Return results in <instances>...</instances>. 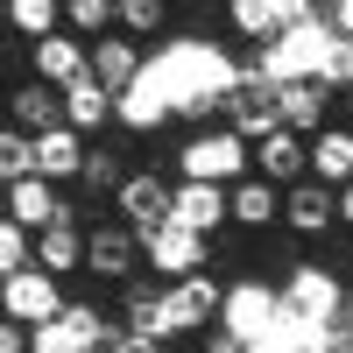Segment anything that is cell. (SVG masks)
I'll list each match as a JSON object with an SVG mask.
<instances>
[{
  "label": "cell",
  "mask_w": 353,
  "mask_h": 353,
  "mask_svg": "<svg viewBox=\"0 0 353 353\" xmlns=\"http://www.w3.org/2000/svg\"><path fill=\"white\" fill-rule=\"evenodd\" d=\"M276 304H283V318H290V325L325 332V325H339L346 290H339V276H332V269H318V261H297V269H290V283L276 290Z\"/></svg>",
  "instance_id": "cell-1"
},
{
  "label": "cell",
  "mask_w": 353,
  "mask_h": 353,
  "mask_svg": "<svg viewBox=\"0 0 353 353\" xmlns=\"http://www.w3.org/2000/svg\"><path fill=\"white\" fill-rule=\"evenodd\" d=\"M219 297H226V283L219 276H184V283H163V297H156V346L163 339H184V332H205L219 318Z\"/></svg>",
  "instance_id": "cell-2"
},
{
  "label": "cell",
  "mask_w": 353,
  "mask_h": 353,
  "mask_svg": "<svg viewBox=\"0 0 353 353\" xmlns=\"http://www.w3.org/2000/svg\"><path fill=\"white\" fill-rule=\"evenodd\" d=\"M176 184H219V191H233L248 176V141L241 134H226V128H198L184 149H176Z\"/></svg>",
  "instance_id": "cell-3"
},
{
  "label": "cell",
  "mask_w": 353,
  "mask_h": 353,
  "mask_svg": "<svg viewBox=\"0 0 353 353\" xmlns=\"http://www.w3.org/2000/svg\"><path fill=\"white\" fill-rule=\"evenodd\" d=\"M276 318H283V304H276V290L269 283H226V297H219V332L233 339V346H261V339H276Z\"/></svg>",
  "instance_id": "cell-4"
},
{
  "label": "cell",
  "mask_w": 353,
  "mask_h": 353,
  "mask_svg": "<svg viewBox=\"0 0 353 353\" xmlns=\"http://www.w3.org/2000/svg\"><path fill=\"white\" fill-rule=\"evenodd\" d=\"M134 254H141V269H149V283H184L205 269V241L184 226H149V233H134Z\"/></svg>",
  "instance_id": "cell-5"
},
{
  "label": "cell",
  "mask_w": 353,
  "mask_h": 353,
  "mask_svg": "<svg viewBox=\"0 0 353 353\" xmlns=\"http://www.w3.org/2000/svg\"><path fill=\"white\" fill-rule=\"evenodd\" d=\"M219 113H226V134L261 141V134L276 128V85L254 78V71H233V85L219 92Z\"/></svg>",
  "instance_id": "cell-6"
},
{
  "label": "cell",
  "mask_w": 353,
  "mask_h": 353,
  "mask_svg": "<svg viewBox=\"0 0 353 353\" xmlns=\"http://www.w3.org/2000/svg\"><path fill=\"white\" fill-rule=\"evenodd\" d=\"M57 311H64V283H50L43 269H21V276L0 283V318H8V325L36 332V325H50Z\"/></svg>",
  "instance_id": "cell-7"
},
{
  "label": "cell",
  "mask_w": 353,
  "mask_h": 353,
  "mask_svg": "<svg viewBox=\"0 0 353 353\" xmlns=\"http://www.w3.org/2000/svg\"><path fill=\"white\" fill-rule=\"evenodd\" d=\"M85 276H99V283H134V276H141L134 233H128L121 219H99V226H85Z\"/></svg>",
  "instance_id": "cell-8"
},
{
  "label": "cell",
  "mask_w": 353,
  "mask_h": 353,
  "mask_svg": "<svg viewBox=\"0 0 353 353\" xmlns=\"http://www.w3.org/2000/svg\"><path fill=\"white\" fill-rule=\"evenodd\" d=\"M0 128H14L21 141H36V134H50V128H64V99H57L50 85L21 78L14 92H0Z\"/></svg>",
  "instance_id": "cell-9"
},
{
  "label": "cell",
  "mask_w": 353,
  "mask_h": 353,
  "mask_svg": "<svg viewBox=\"0 0 353 353\" xmlns=\"http://www.w3.org/2000/svg\"><path fill=\"white\" fill-rule=\"evenodd\" d=\"M113 219H121L128 233L163 226V219H170V176H156V170H128V184L113 191Z\"/></svg>",
  "instance_id": "cell-10"
},
{
  "label": "cell",
  "mask_w": 353,
  "mask_h": 353,
  "mask_svg": "<svg viewBox=\"0 0 353 353\" xmlns=\"http://www.w3.org/2000/svg\"><path fill=\"white\" fill-rule=\"evenodd\" d=\"M332 99H339V92H325V85L290 78V85H276V128H283V134H297V141H311L318 128H332V121H325Z\"/></svg>",
  "instance_id": "cell-11"
},
{
  "label": "cell",
  "mask_w": 353,
  "mask_h": 353,
  "mask_svg": "<svg viewBox=\"0 0 353 353\" xmlns=\"http://www.w3.org/2000/svg\"><path fill=\"white\" fill-rule=\"evenodd\" d=\"M141 64H149V57H141V43H128V36H99V43H85V78H92L99 92H113V99H121L128 85L141 78Z\"/></svg>",
  "instance_id": "cell-12"
},
{
  "label": "cell",
  "mask_w": 353,
  "mask_h": 353,
  "mask_svg": "<svg viewBox=\"0 0 353 353\" xmlns=\"http://www.w3.org/2000/svg\"><path fill=\"white\" fill-rule=\"evenodd\" d=\"M248 176H261V184H276V191L304 184V141L283 134V128H269L261 141H248Z\"/></svg>",
  "instance_id": "cell-13"
},
{
  "label": "cell",
  "mask_w": 353,
  "mask_h": 353,
  "mask_svg": "<svg viewBox=\"0 0 353 353\" xmlns=\"http://www.w3.org/2000/svg\"><path fill=\"white\" fill-rule=\"evenodd\" d=\"M170 226L198 233V241L226 233V191L219 184H170Z\"/></svg>",
  "instance_id": "cell-14"
},
{
  "label": "cell",
  "mask_w": 353,
  "mask_h": 353,
  "mask_svg": "<svg viewBox=\"0 0 353 353\" xmlns=\"http://www.w3.org/2000/svg\"><path fill=\"white\" fill-rule=\"evenodd\" d=\"M311 14V0H233L226 21H233V36H248V43H276L283 28H297Z\"/></svg>",
  "instance_id": "cell-15"
},
{
  "label": "cell",
  "mask_w": 353,
  "mask_h": 353,
  "mask_svg": "<svg viewBox=\"0 0 353 353\" xmlns=\"http://www.w3.org/2000/svg\"><path fill=\"white\" fill-rule=\"evenodd\" d=\"M304 176H311V184H325V191L353 184V128H318V134L304 141Z\"/></svg>",
  "instance_id": "cell-16"
},
{
  "label": "cell",
  "mask_w": 353,
  "mask_h": 353,
  "mask_svg": "<svg viewBox=\"0 0 353 353\" xmlns=\"http://www.w3.org/2000/svg\"><path fill=\"white\" fill-rule=\"evenodd\" d=\"M28 269H43L50 283L85 276V233H78V226H43V233H28Z\"/></svg>",
  "instance_id": "cell-17"
},
{
  "label": "cell",
  "mask_w": 353,
  "mask_h": 353,
  "mask_svg": "<svg viewBox=\"0 0 353 353\" xmlns=\"http://www.w3.org/2000/svg\"><path fill=\"white\" fill-rule=\"evenodd\" d=\"M28 78L36 85H50V92H64L71 78H85V43L78 36H43V43H28Z\"/></svg>",
  "instance_id": "cell-18"
},
{
  "label": "cell",
  "mask_w": 353,
  "mask_h": 353,
  "mask_svg": "<svg viewBox=\"0 0 353 353\" xmlns=\"http://www.w3.org/2000/svg\"><path fill=\"white\" fill-rule=\"evenodd\" d=\"M78 163H85V134H71V128H50V134L28 141V176H43L50 191H57V184H71Z\"/></svg>",
  "instance_id": "cell-19"
},
{
  "label": "cell",
  "mask_w": 353,
  "mask_h": 353,
  "mask_svg": "<svg viewBox=\"0 0 353 353\" xmlns=\"http://www.w3.org/2000/svg\"><path fill=\"white\" fill-rule=\"evenodd\" d=\"M113 121H121L128 134H149V128H163V121H170V92L156 85V71H149V64H141V78L128 85L121 99H113Z\"/></svg>",
  "instance_id": "cell-20"
},
{
  "label": "cell",
  "mask_w": 353,
  "mask_h": 353,
  "mask_svg": "<svg viewBox=\"0 0 353 353\" xmlns=\"http://www.w3.org/2000/svg\"><path fill=\"white\" fill-rule=\"evenodd\" d=\"M283 219V191L261 184V176H241V184L226 191V226H248V233H269Z\"/></svg>",
  "instance_id": "cell-21"
},
{
  "label": "cell",
  "mask_w": 353,
  "mask_h": 353,
  "mask_svg": "<svg viewBox=\"0 0 353 353\" xmlns=\"http://www.w3.org/2000/svg\"><path fill=\"white\" fill-rule=\"evenodd\" d=\"M283 226H290V233H325V226H332V191L311 184V176H304V184H290V191H283Z\"/></svg>",
  "instance_id": "cell-22"
},
{
  "label": "cell",
  "mask_w": 353,
  "mask_h": 353,
  "mask_svg": "<svg viewBox=\"0 0 353 353\" xmlns=\"http://www.w3.org/2000/svg\"><path fill=\"white\" fill-rule=\"evenodd\" d=\"M57 99H64V128H71V134H92V128L113 121V92H99L92 78H71Z\"/></svg>",
  "instance_id": "cell-23"
},
{
  "label": "cell",
  "mask_w": 353,
  "mask_h": 353,
  "mask_svg": "<svg viewBox=\"0 0 353 353\" xmlns=\"http://www.w3.org/2000/svg\"><path fill=\"white\" fill-rule=\"evenodd\" d=\"M163 28H170V8H163V0H121V8H113V36H128V43L163 36Z\"/></svg>",
  "instance_id": "cell-24"
},
{
  "label": "cell",
  "mask_w": 353,
  "mask_h": 353,
  "mask_svg": "<svg viewBox=\"0 0 353 353\" xmlns=\"http://www.w3.org/2000/svg\"><path fill=\"white\" fill-rule=\"evenodd\" d=\"M8 28H14L21 43H43V36L64 28V8H50V0H14V8H8Z\"/></svg>",
  "instance_id": "cell-25"
},
{
  "label": "cell",
  "mask_w": 353,
  "mask_h": 353,
  "mask_svg": "<svg viewBox=\"0 0 353 353\" xmlns=\"http://www.w3.org/2000/svg\"><path fill=\"white\" fill-rule=\"evenodd\" d=\"M78 184H85V191H121V184H128V163L113 156V149H92V141H85V163H78Z\"/></svg>",
  "instance_id": "cell-26"
},
{
  "label": "cell",
  "mask_w": 353,
  "mask_h": 353,
  "mask_svg": "<svg viewBox=\"0 0 353 353\" xmlns=\"http://www.w3.org/2000/svg\"><path fill=\"white\" fill-rule=\"evenodd\" d=\"M64 36H78V43L113 36V8H106V0H71V8H64Z\"/></svg>",
  "instance_id": "cell-27"
},
{
  "label": "cell",
  "mask_w": 353,
  "mask_h": 353,
  "mask_svg": "<svg viewBox=\"0 0 353 353\" xmlns=\"http://www.w3.org/2000/svg\"><path fill=\"white\" fill-rule=\"evenodd\" d=\"M21 176H28V141H21L14 128H0V191L21 184Z\"/></svg>",
  "instance_id": "cell-28"
},
{
  "label": "cell",
  "mask_w": 353,
  "mask_h": 353,
  "mask_svg": "<svg viewBox=\"0 0 353 353\" xmlns=\"http://www.w3.org/2000/svg\"><path fill=\"white\" fill-rule=\"evenodd\" d=\"M28 353H85V346H78V332L64 325V318H50V325L28 332Z\"/></svg>",
  "instance_id": "cell-29"
},
{
  "label": "cell",
  "mask_w": 353,
  "mask_h": 353,
  "mask_svg": "<svg viewBox=\"0 0 353 353\" xmlns=\"http://www.w3.org/2000/svg\"><path fill=\"white\" fill-rule=\"evenodd\" d=\"M21 269H28V233L0 219V283H8V276H21Z\"/></svg>",
  "instance_id": "cell-30"
},
{
  "label": "cell",
  "mask_w": 353,
  "mask_h": 353,
  "mask_svg": "<svg viewBox=\"0 0 353 353\" xmlns=\"http://www.w3.org/2000/svg\"><path fill=\"white\" fill-rule=\"evenodd\" d=\"M0 353H28V332H21V325H8V318H0Z\"/></svg>",
  "instance_id": "cell-31"
},
{
  "label": "cell",
  "mask_w": 353,
  "mask_h": 353,
  "mask_svg": "<svg viewBox=\"0 0 353 353\" xmlns=\"http://www.w3.org/2000/svg\"><path fill=\"white\" fill-rule=\"evenodd\" d=\"M332 219H339V226H353V184H339V191H332Z\"/></svg>",
  "instance_id": "cell-32"
},
{
  "label": "cell",
  "mask_w": 353,
  "mask_h": 353,
  "mask_svg": "<svg viewBox=\"0 0 353 353\" xmlns=\"http://www.w3.org/2000/svg\"><path fill=\"white\" fill-rule=\"evenodd\" d=\"M198 353H248V346H233V339H226V332H212V339H205V346H198Z\"/></svg>",
  "instance_id": "cell-33"
},
{
  "label": "cell",
  "mask_w": 353,
  "mask_h": 353,
  "mask_svg": "<svg viewBox=\"0 0 353 353\" xmlns=\"http://www.w3.org/2000/svg\"><path fill=\"white\" fill-rule=\"evenodd\" d=\"M128 353H163V346H141V339H128Z\"/></svg>",
  "instance_id": "cell-34"
},
{
  "label": "cell",
  "mask_w": 353,
  "mask_h": 353,
  "mask_svg": "<svg viewBox=\"0 0 353 353\" xmlns=\"http://www.w3.org/2000/svg\"><path fill=\"white\" fill-rule=\"evenodd\" d=\"M0 21H8V8H0Z\"/></svg>",
  "instance_id": "cell-35"
},
{
  "label": "cell",
  "mask_w": 353,
  "mask_h": 353,
  "mask_svg": "<svg viewBox=\"0 0 353 353\" xmlns=\"http://www.w3.org/2000/svg\"><path fill=\"white\" fill-rule=\"evenodd\" d=\"M346 92H353V85H346Z\"/></svg>",
  "instance_id": "cell-36"
}]
</instances>
